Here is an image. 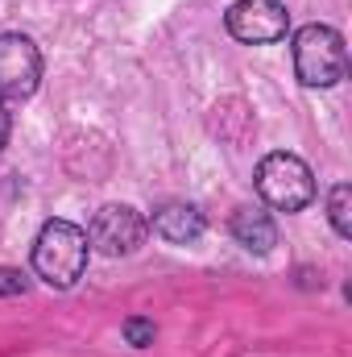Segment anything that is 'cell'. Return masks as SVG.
I'll use <instances>...</instances> for the list:
<instances>
[{
  "instance_id": "cell-1",
  "label": "cell",
  "mask_w": 352,
  "mask_h": 357,
  "mask_svg": "<svg viewBox=\"0 0 352 357\" xmlns=\"http://www.w3.org/2000/svg\"><path fill=\"white\" fill-rule=\"evenodd\" d=\"M88 254H91L88 233H83L79 225H71V220H46V225L38 229V237H33L29 262H33V274H38L46 287L67 291V287H75V282L83 278Z\"/></svg>"
},
{
  "instance_id": "cell-2",
  "label": "cell",
  "mask_w": 352,
  "mask_h": 357,
  "mask_svg": "<svg viewBox=\"0 0 352 357\" xmlns=\"http://www.w3.org/2000/svg\"><path fill=\"white\" fill-rule=\"evenodd\" d=\"M294 75L303 88H336L349 75V46L332 25H303L294 33Z\"/></svg>"
},
{
  "instance_id": "cell-3",
  "label": "cell",
  "mask_w": 352,
  "mask_h": 357,
  "mask_svg": "<svg viewBox=\"0 0 352 357\" xmlns=\"http://www.w3.org/2000/svg\"><path fill=\"white\" fill-rule=\"evenodd\" d=\"M257 195L273 212H303L315 199V175L298 154L273 150L257 162Z\"/></svg>"
},
{
  "instance_id": "cell-4",
  "label": "cell",
  "mask_w": 352,
  "mask_h": 357,
  "mask_svg": "<svg viewBox=\"0 0 352 357\" xmlns=\"http://www.w3.org/2000/svg\"><path fill=\"white\" fill-rule=\"evenodd\" d=\"M145 233H150V225H145V216L137 208L104 204L88 225V245L95 254H104V258H129V254L141 250Z\"/></svg>"
},
{
  "instance_id": "cell-5",
  "label": "cell",
  "mask_w": 352,
  "mask_h": 357,
  "mask_svg": "<svg viewBox=\"0 0 352 357\" xmlns=\"http://www.w3.org/2000/svg\"><path fill=\"white\" fill-rule=\"evenodd\" d=\"M42 84V50L29 33H0V100L25 104Z\"/></svg>"
},
{
  "instance_id": "cell-6",
  "label": "cell",
  "mask_w": 352,
  "mask_h": 357,
  "mask_svg": "<svg viewBox=\"0 0 352 357\" xmlns=\"http://www.w3.org/2000/svg\"><path fill=\"white\" fill-rule=\"evenodd\" d=\"M228 33L245 46H269V42H282L286 29H290V13L282 0H237L224 17Z\"/></svg>"
},
{
  "instance_id": "cell-7",
  "label": "cell",
  "mask_w": 352,
  "mask_h": 357,
  "mask_svg": "<svg viewBox=\"0 0 352 357\" xmlns=\"http://www.w3.org/2000/svg\"><path fill=\"white\" fill-rule=\"evenodd\" d=\"M150 229H154L162 241H170V245H191V241L203 237L207 220H203V212H199L195 204H162V208L154 212Z\"/></svg>"
},
{
  "instance_id": "cell-8",
  "label": "cell",
  "mask_w": 352,
  "mask_h": 357,
  "mask_svg": "<svg viewBox=\"0 0 352 357\" xmlns=\"http://www.w3.org/2000/svg\"><path fill=\"white\" fill-rule=\"evenodd\" d=\"M232 237H237V245L249 250V254H269V250L278 245V225H273V216H269L265 208H237V216H232Z\"/></svg>"
},
{
  "instance_id": "cell-9",
  "label": "cell",
  "mask_w": 352,
  "mask_h": 357,
  "mask_svg": "<svg viewBox=\"0 0 352 357\" xmlns=\"http://www.w3.org/2000/svg\"><path fill=\"white\" fill-rule=\"evenodd\" d=\"M328 216H332V229L349 241L352 237V187L349 183H336L332 195H328Z\"/></svg>"
},
{
  "instance_id": "cell-10",
  "label": "cell",
  "mask_w": 352,
  "mask_h": 357,
  "mask_svg": "<svg viewBox=\"0 0 352 357\" xmlns=\"http://www.w3.org/2000/svg\"><path fill=\"white\" fill-rule=\"evenodd\" d=\"M154 337H158L154 320H145V316H129V320H125V341H129L133 349H150Z\"/></svg>"
},
{
  "instance_id": "cell-11",
  "label": "cell",
  "mask_w": 352,
  "mask_h": 357,
  "mask_svg": "<svg viewBox=\"0 0 352 357\" xmlns=\"http://www.w3.org/2000/svg\"><path fill=\"white\" fill-rule=\"evenodd\" d=\"M29 291V278L13 266H0V299H13V295H25Z\"/></svg>"
},
{
  "instance_id": "cell-12",
  "label": "cell",
  "mask_w": 352,
  "mask_h": 357,
  "mask_svg": "<svg viewBox=\"0 0 352 357\" xmlns=\"http://www.w3.org/2000/svg\"><path fill=\"white\" fill-rule=\"evenodd\" d=\"M8 133H13V116H8V104L0 100V150L8 146Z\"/></svg>"
}]
</instances>
